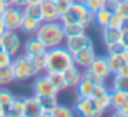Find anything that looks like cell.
I'll use <instances>...</instances> for the list:
<instances>
[{
    "instance_id": "1",
    "label": "cell",
    "mask_w": 128,
    "mask_h": 117,
    "mask_svg": "<svg viewBox=\"0 0 128 117\" xmlns=\"http://www.w3.org/2000/svg\"><path fill=\"white\" fill-rule=\"evenodd\" d=\"M46 56V66H44V73L50 72H56L62 73L70 66L74 65L73 62V55L66 50L64 44L56 46V47L48 48L44 54Z\"/></svg>"
},
{
    "instance_id": "2",
    "label": "cell",
    "mask_w": 128,
    "mask_h": 117,
    "mask_svg": "<svg viewBox=\"0 0 128 117\" xmlns=\"http://www.w3.org/2000/svg\"><path fill=\"white\" fill-rule=\"evenodd\" d=\"M34 36L43 43L46 48H52L56 46H62L65 42L64 25L61 21H52V22H42L39 29L36 30Z\"/></svg>"
},
{
    "instance_id": "3",
    "label": "cell",
    "mask_w": 128,
    "mask_h": 117,
    "mask_svg": "<svg viewBox=\"0 0 128 117\" xmlns=\"http://www.w3.org/2000/svg\"><path fill=\"white\" fill-rule=\"evenodd\" d=\"M62 25H68V24H80L84 28L91 26L94 24V14L87 10V7L81 3V0H74L68 12H65L61 18H59Z\"/></svg>"
},
{
    "instance_id": "4",
    "label": "cell",
    "mask_w": 128,
    "mask_h": 117,
    "mask_svg": "<svg viewBox=\"0 0 128 117\" xmlns=\"http://www.w3.org/2000/svg\"><path fill=\"white\" fill-rule=\"evenodd\" d=\"M11 68H12V72H14V78L18 81H26L36 76L34 69L30 64V59L26 54L14 55L11 62Z\"/></svg>"
},
{
    "instance_id": "5",
    "label": "cell",
    "mask_w": 128,
    "mask_h": 117,
    "mask_svg": "<svg viewBox=\"0 0 128 117\" xmlns=\"http://www.w3.org/2000/svg\"><path fill=\"white\" fill-rule=\"evenodd\" d=\"M2 18L4 20V24H6L8 30H20L21 24H22V20H24L22 7L7 6Z\"/></svg>"
},
{
    "instance_id": "6",
    "label": "cell",
    "mask_w": 128,
    "mask_h": 117,
    "mask_svg": "<svg viewBox=\"0 0 128 117\" xmlns=\"http://www.w3.org/2000/svg\"><path fill=\"white\" fill-rule=\"evenodd\" d=\"M0 46L4 51L10 54V55H17L21 50V37L18 36L17 30H6L2 36H0Z\"/></svg>"
},
{
    "instance_id": "7",
    "label": "cell",
    "mask_w": 128,
    "mask_h": 117,
    "mask_svg": "<svg viewBox=\"0 0 128 117\" xmlns=\"http://www.w3.org/2000/svg\"><path fill=\"white\" fill-rule=\"evenodd\" d=\"M74 114H78L81 117H99L102 114L98 112L95 102L92 98H77L73 105Z\"/></svg>"
},
{
    "instance_id": "8",
    "label": "cell",
    "mask_w": 128,
    "mask_h": 117,
    "mask_svg": "<svg viewBox=\"0 0 128 117\" xmlns=\"http://www.w3.org/2000/svg\"><path fill=\"white\" fill-rule=\"evenodd\" d=\"M32 88H33L34 95H58L59 94L52 87V84L50 83L46 73H40V74L34 76Z\"/></svg>"
},
{
    "instance_id": "9",
    "label": "cell",
    "mask_w": 128,
    "mask_h": 117,
    "mask_svg": "<svg viewBox=\"0 0 128 117\" xmlns=\"http://www.w3.org/2000/svg\"><path fill=\"white\" fill-rule=\"evenodd\" d=\"M72 55H73V62H74L76 66L87 69L91 65V62L94 61V58L96 56V51H95L94 44H91L88 47L83 48V50L77 51V52L72 54Z\"/></svg>"
},
{
    "instance_id": "10",
    "label": "cell",
    "mask_w": 128,
    "mask_h": 117,
    "mask_svg": "<svg viewBox=\"0 0 128 117\" xmlns=\"http://www.w3.org/2000/svg\"><path fill=\"white\" fill-rule=\"evenodd\" d=\"M94 44L91 40V37L88 34H80V36H74V37H68L65 39L64 42V46L66 47V50L69 51L70 54H74L77 51L83 50V48L88 47V46Z\"/></svg>"
},
{
    "instance_id": "11",
    "label": "cell",
    "mask_w": 128,
    "mask_h": 117,
    "mask_svg": "<svg viewBox=\"0 0 128 117\" xmlns=\"http://www.w3.org/2000/svg\"><path fill=\"white\" fill-rule=\"evenodd\" d=\"M34 96H36L40 110H42L40 117H51V112L58 105L56 95H34Z\"/></svg>"
},
{
    "instance_id": "12",
    "label": "cell",
    "mask_w": 128,
    "mask_h": 117,
    "mask_svg": "<svg viewBox=\"0 0 128 117\" xmlns=\"http://www.w3.org/2000/svg\"><path fill=\"white\" fill-rule=\"evenodd\" d=\"M87 69H90L92 73H95V74H98L99 77L102 78H109L112 76V72L110 69H109L108 66V62H106V58L102 55H96L94 58V61L91 62V65H90Z\"/></svg>"
},
{
    "instance_id": "13",
    "label": "cell",
    "mask_w": 128,
    "mask_h": 117,
    "mask_svg": "<svg viewBox=\"0 0 128 117\" xmlns=\"http://www.w3.org/2000/svg\"><path fill=\"white\" fill-rule=\"evenodd\" d=\"M40 10H42V20L43 22H52V21H59V14L56 11V7L51 2L43 0L40 3Z\"/></svg>"
},
{
    "instance_id": "14",
    "label": "cell",
    "mask_w": 128,
    "mask_h": 117,
    "mask_svg": "<svg viewBox=\"0 0 128 117\" xmlns=\"http://www.w3.org/2000/svg\"><path fill=\"white\" fill-rule=\"evenodd\" d=\"M24 50H25L26 55H37V54H44L47 51V48L43 46V43L37 39L36 36H30L29 39H26L25 44H24Z\"/></svg>"
},
{
    "instance_id": "15",
    "label": "cell",
    "mask_w": 128,
    "mask_h": 117,
    "mask_svg": "<svg viewBox=\"0 0 128 117\" xmlns=\"http://www.w3.org/2000/svg\"><path fill=\"white\" fill-rule=\"evenodd\" d=\"M94 87H95V84L92 83L90 78L81 76L80 81H78L77 86L74 87L77 98H91L92 91H94Z\"/></svg>"
},
{
    "instance_id": "16",
    "label": "cell",
    "mask_w": 128,
    "mask_h": 117,
    "mask_svg": "<svg viewBox=\"0 0 128 117\" xmlns=\"http://www.w3.org/2000/svg\"><path fill=\"white\" fill-rule=\"evenodd\" d=\"M62 74H64V78H65V83H66L68 88H74L81 78V70L78 66L73 65V66H70L65 72H62Z\"/></svg>"
},
{
    "instance_id": "17",
    "label": "cell",
    "mask_w": 128,
    "mask_h": 117,
    "mask_svg": "<svg viewBox=\"0 0 128 117\" xmlns=\"http://www.w3.org/2000/svg\"><path fill=\"white\" fill-rule=\"evenodd\" d=\"M6 117H25L24 98H14V100L6 109Z\"/></svg>"
},
{
    "instance_id": "18",
    "label": "cell",
    "mask_w": 128,
    "mask_h": 117,
    "mask_svg": "<svg viewBox=\"0 0 128 117\" xmlns=\"http://www.w3.org/2000/svg\"><path fill=\"white\" fill-rule=\"evenodd\" d=\"M24 106H25V117H40L42 110L34 95L24 98Z\"/></svg>"
},
{
    "instance_id": "19",
    "label": "cell",
    "mask_w": 128,
    "mask_h": 117,
    "mask_svg": "<svg viewBox=\"0 0 128 117\" xmlns=\"http://www.w3.org/2000/svg\"><path fill=\"white\" fill-rule=\"evenodd\" d=\"M120 33H121L120 29H114V28H110V26L102 28V40H103V43H105L106 47L118 42L120 40Z\"/></svg>"
},
{
    "instance_id": "20",
    "label": "cell",
    "mask_w": 128,
    "mask_h": 117,
    "mask_svg": "<svg viewBox=\"0 0 128 117\" xmlns=\"http://www.w3.org/2000/svg\"><path fill=\"white\" fill-rule=\"evenodd\" d=\"M46 74H47L50 83L52 84V87H54V88H55L58 92L68 90V86H66V83H65V78H64V74H62V73L50 72V73H46Z\"/></svg>"
},
{
    "instance_id": "21",
    "label": "cell",
    "mask_w": 128,
    "mask_h": 117,
    "mask_svg": "<svg viewBox=\"0 0 128 117\" xmlns=\"http://www.w3.org/2000/svg\"><path fill=\"white\" fill-rule=\"evenodd\" d=\"M40 24H42L40 21L33 20V18H29V17H25V15H24V20H22V24H21L20 30H22L24 33H26V34H34V33H36V30L39 29Z\"/></svg>"
},
{
    "instance_id": "22",
    "label": "cell",
    "mask_w": 128,
    "mask_h": 117,
    "mask_svg": "<svg viewBox=\"0 0 128 117\" xmlns=\"http://www.w3.org/2000/svg\"><path fill=\"white\" fill-rule=\"evenodd\" d=\"M22 11H24V15H25V17L33 18V20H37V21H40V22H43L40 4H36V3H26L25 6L22 7Z\"/></svg>"
},
{
    "instance_id": "23",
    "label": "cell",
    "mask_w": 128,
    "mask_h": 117,
    "mask_svg": "<svg viewBox=\"0 0 128 117\" xmlns=\"http://www.w3.org/2000/svg\"><path fill=\"white\" fill-rule=\"evenodd\" d=\"M105 58H106V62H108L109 69H110V72H112V76L116 74L118 68L121 66V64H122V59H121V56H120V54L118 52H108V55H106Z\"/></svg>"
},
{
    "instance_id": "24",
    "label": "cell",
    "mask_w": 128,
    "mask_h": 117,
    "mask_svg": "<svg viewBox=\"0 0 128 117\" xmlns=\"http://www.w3.org/2000/svg\"><path fill=\"white\" fill-rule=\"evenodd\" d=\"M112 14H113V12L108 11L106 8H103V7H102V8H99L96 12H94V24H96L100 29L105 28V26H108Z\"/></svg>"
},
{
    "instance_id": "25",
    "label": "cell",
    "mask_w": 128,
    "mask_h": 117,
    "mask_svg": "<svg viewBox=\"0 0 128 117\" xmlns=\"http://www.w3.org/2000/svg\"><path fill=\"white\" fill-rule=\"evenodd\" d=\"M128 99V94L122 91H117V90H110V109H117L120 105Z\"/></svg>"
},
{
    "instance_id": "26",
    "label": "cell",
    "mask_w": 128,
    "mask_h": 117,
    "mask_svg": "<svg viewBox=\"0 0 128 117\" xmlns=\"http://www.w3.org/2000/svg\"><path fill=\"white\" fill-rule=\"evenodd\" d=\"M12 81H15V78H14V72H12L11 65L0 66V87L8 86Z\"/></svg>"
},
{
    "instance_id": "27",
    "label": "cell",
    "mask_w": 128,
    "mask_h": 117,
    "mask_svg": "<svg viewBox=\"0 0 128 117\" xmlns=\"http://www.w3.org/2000/svg\"><path fill=\"white\" fill-rule=\"evenodd\" d=\"M64 33H65V39L80 36V34L86 33V28L80 24H68V25H64Z\"/></svg>"
},
{
    "instance_id": "28",
    "label": "cell",
    "mask_w": 128,
    "mask_h": 117,
    "mask_svg": "<svg viewBox=\"0 0 128 117\" xmlns=\"http://www.w3.org/2000/svg\"><path fill=\"white\" fill-rule=\"evenodd\" d=\"M46 54V52H44ZM44 54H37V55H28L30 59V64L34 69V73L40 74V73H44V66H46V56Z\"/></svg>"
},
{
    "instance_id": "29",
    "label": "cell",
    "mask_w": 128,
    "mask_h": 117,
    "mask_svg": "<svg viewBox=\"0 0 128 117\" xmlns=\"http://www.w3.org/2000/svg\"><path fill=\"white\" fill-rule=\"evenodd\" d=\"M112 90H117V91H122L125 94H128V77L120 74H113Z\"/></svg>"
},
{
    "instance_id": "30",
    "label": "cell",
    "mask_w": 128,
    "mask_h": 117,
    "mask_svg": "<svg viewBox=\"0 0 128 117\" xmlns=\"http://www.w3.org/2000/svg\"><path fill=\"white\" fill-rule=\"evenodd\" d=\"M14 98H15V95L10 90L4 88V87H0V106L3 109L8 108L10 103L14 100Z\"/></svg>"
},
{
    "instance_id": "31",
    "label": "cell",
    "mask_w": 128,
    "mask_h": 117,
    "mask_svg": "<svg viewBox=\"0 0 128 117\" xmlns=\"http://www.w3.org/2000/svg\"><path fill=\"white\" fill-rule=\"evenodd\" d=\"M73 116H74L73 109L64 106V105H59V103L51 112V117H73Z\"/></svg>"
},
{
    "instance_id": "32",
    "label": "cell",
    "mask_w": 128,
    "mask_h": 117,
    "mask_svg": "<svg viewBox=\"0 0 128 117\" xmlns=\"http://www.w3.org/2000/svg\"><path fill=\"white\" fill-rule=\"evenodd\" d=\"M114 12H116L117 15H120V17L128 24V0H118Z\"/></svg>"
},
{
    "instance_id": "33",
    "label": "cell",
    "mask_w": 128,
    "mask_h": 117,
    "mask_svg": "<svg viewBox=\"0 0 128 117\" xmlns=\"http://www.w3.org/2000/svg\"><path fill=\"white\" fill-rule=\"evenodd\" d=\"M73 2H74V0H56L55 3H54L56 7V11H58V14H59V18H61L65 12L69 11L72 4H73Z\"/></svg>"
},
{
    "instance_id": "34",
    "label": "cell",
    "mask_w": 128,
    "mask_h": 117,
    "mask_svg": "<svg viewBox=\"0 0 128 117\" xmlns=\"http://www.w3.org/2000/svg\"><path fill=\"white\" fill-rule=\"evenodd\" d=\"M81 3L87 7L90 12H96L99 8H102L103 6V0H81Z\"/></svg>"
},
{
    "instance_id": "35",
    "label": "cell",
    "mask_w": 128,
    "mask_h": 117,
    "mask_svg": "<svg viewBox=\"0 0 128 117\" xmlns=\"http://www.w3.org/2000/svg\"><path fill=\"white\" fill-rule=\"evenodd\" d=\"M125 21L122 20L120 15H117L116 12H113V14L110 15V20H109V24H108V26H110V28H114V29H120L121 30L122 29V26L125 25Z\"/></svg>"
},
{
    "instance_id": "36",
    "label": "cell",
    "mask_w": 128,
    "mask_h": 117,
    "mask_svg": "<svg viewBox=\"0 0 128 117\" xmlns=\"http://www.w3.org/2000/svg\"><path fill=\"white\" fill-rule=\"evenodd\" d=\"M81 76H84V77L90 78V80L92 81V83L95 84V86H99V84H105V78L99 77L98 74H95V73H92L90 69H83V72H81Z\"/></svg>"
},
{
    "instance_id": "37",
    "label": "cell",
    "mask_w": 128,
    "mask_h": 117,
    "mask_svg": "<svg viewBox=\"0 0 128 117\" xmlns=\"http://www.w3.org/2000/svg\"><path fill=\"white\" fill-rule=\"evenodd\" d=\"M12 58H14L12 55H10L3 48H0V66H8V65H11Z\"/></svg>"
},
{
    "instance_id": "38",
    "label": "cell",
    "mask_w": 128,
    "mask_h": 117,
    "mask_svg": "<svg viewBox=\"0 0 128 117\" xmlns=\"http://www.w3.org/2000/svg\"><path fill=\"white\" fill-rule=\"evenodd\" d=\"M118 43L122 46V48H128V24H125V25L122 26Z\"/></svg>"
},
{
    "instance_id": "39",
    "label": "cell",
    "mask_w": 128,
    "mask_h": 117,
    "mask_svg": "<svg viewBox=\"0 0 128 117\" xmlns=\"http://www.w3.org/2000/svg\"><path fill=\"white\" fill-rule=\"evenodd\" d=\"M114 116L118 117H128V99L122 105H120L117 109H114Z\"/></svg>"
},
{
    "instance_id": "40",
    "label": "cell",
    "mask_w": 128,
    "mask_h": 117,
    "mask_svg": "<svg viewBox=\"0 0 128 117\" xmlns=\"http://www.w3.org/2000/svg\"><path fill=\"white\" fill-rule=\"evenodd\" d=\"M117 3H118V0H103L102 7L110 12H114L116 11V7H117Z\"/></svg>"
},
{
    "instance_id": "41",
    "label": "cell",
    "mask_w": 128,
    "mask_h": 117,
    "mask_svg": "<svg viewBox=\"0 0 128 117\" xmlns=\"http://www.w3.org/2000/svg\"><path fill=\"white\" fill-rule=\"evenodd\" d=\"M6 6H18V7H24L28 0H2Z\"/></svg>"
},
{
    "instance_id": "42",
    "label": "cell",
    "mask_w": 128,
    "mask_h": 117,
    "mask_svg": "<svg viewBox=\"0 0 128 117\" xmlns=\"http://www.w3.org/2000/svg\"><path fill=\"white\" fill-rule=\"evenodd\" d=\"M106 50H108V52H120V51L122 50V46L117 42V43H114V44L108 46V47H106Z\"/></svg>"
},
{
    "instance_id": "43",
    "label": "cell",
    "mask_w": 128,
    "mask_h": 117,
    "mask_svg": "<svg viewBox=\"0 0 128 117\" xmlns=\"http://www.w3.org/2000/svg\"><path fill=\"white\" fill-rule=\"evenodd\" d=\"M116 74H120V76H125V77H128V62H122L121 66L118 68V70H117Z\"/></svg>"
},
{
    "instance_id": "44",
    "label": "cell",
    "mask_w": 128,
    "mask_h": 117,
    "mask_svg": "<svg viewBox=\"0 0 128 117\" xmlns=\"http://www.w3.org/2000/svg\"><path fill=\"white\" fill-rule=\"evenodd\" d=\"M118 54H120V56H121L122 62H128V48H122Z\"/></svg>"
},
{
    "instance_id": "45",
    "label": "cell",
    "mask_w": 128,
    "mask_h": 117,
    "mask_svg": "<svg viewBox=\"0 0 128 117\" xmlns=\"http://www.w3.org/2000/svg\"><path fill=\"white\" fill-rule=\"evenodd\" d=\"M6 30H8V29H7L6 24H4V20H3L2 17H0V36H2V34H3Z\"/></svg>"
},
{
    "instance_id": "46",
    "label": "cell",
    "mask_w": 128,
    "mask_h": 117,
    "mask_svg": "<svg viewBox=\"0 0 128 117\" xmlns=\"http://www.w3.org/2000/svg\"><path fill=\"white\" fill-rule=\"evenodd\" d=\"M6 4L3 3V2H2V0H0V17H2V15H3V12H4V10H6Z\"/></svg>"
},
{
    "instance_id": "47",
    "label": "cell",
    "mask_w": 128,
    "mask_h": 117,
    "mask_svg": "<svg viewBox=\"0 0 128 117\" xmlns=\"http://www.w3.org/2000/svg\"><path fill=\"white\" fill-rule=\"evenodd\" d=\"M0 117H6V109H3L0 106Z\"/></svg>"
},
{
    "instance_id": "48",
    "label": "cell",
    "mask_w": 128,
    "mask_h": 117,
    "mask_svg": "<svg viewBox=\"0 0 128 117\" xmlns=\"http://www.w3.org/2000/svg\"><path fill=\"white\" fill-rule=\"evenodd\" d=\"M43 0H28V3H36V4H40Z\"/></svg>"
},
{
    "instance_id": "49",
    "label": "cell",
    "mask_w": 128,
    "mask_h": 117,
    "mask_svg": "<svg viewBox=\"0 0 128 117\" xmlns=\"http://www.w3.org/2000/svg\"><path fill=\"white\" fill-rule=\"evenodd\" d=\"M46 2H51V3H55L56 0H46Z\"/></svg>"
},
{
    "instance_id": "50",
    "label": "cell",
    "mask_w": 128,
    "mask_h": 117,
    "mask_svg": "<svg viewBox=\"0 0 128 117\" xmlns=\"http://www.w3.org/2000/svg\"><path fill=\"white\" fill-rule=\"evenodd\" d=\"M0 48H2V46H0Z\"/></svg>"
}]
</instances>
